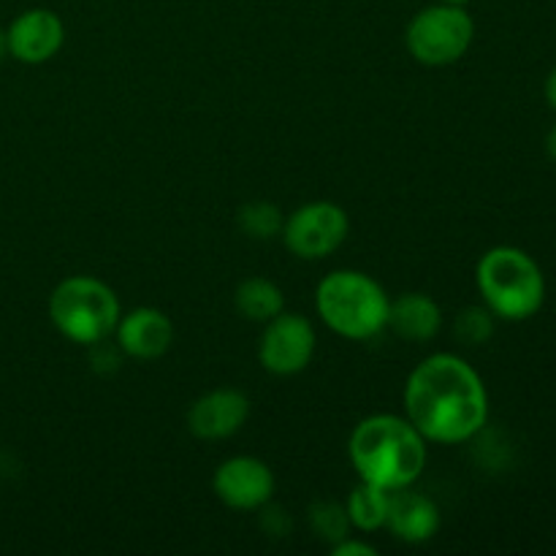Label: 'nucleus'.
I'll list each match as a JSON object with an SVG mask.
<instances>
[{
  "mask_svg": "<svg viewBox=\"0 0 556 556\" xmlns=\"http://www.w3.org/2000/svg\"><path fill=\"white\" fill-rule=\"evenodd\" d=\"M277 478L264 459L255 456H231L220 462L212 476V492L231 510H261L271 503Z\"/></svg>",
  "mask_w": 556,
  "mask_h": 556,
  "instance_id": "9",
  "label": "nucleus"
},
{
  "mask_svg": "<svg viewBox=\"0 0 556 556\" xmlns=\"http://www.w3.org/2000/svg\"><path fill=\"white\" fill-rule=\"evenodd\" d=\"M237 223L242 228L244 237L258 239V242H269V239L280 237L282 233V217L280 206L271 204V201H248L244 206H239Z\"/></svg>",
  "mask_w": 556,
  "mask_h": 556,
  "instance_id": "18",
  "label": "nucleus"
},
{
  "mask_svg": "<svg viewBox=\"0 0 556 556\" xmlns=\"http://www.w3.org/2000/svg\"><path fill=\"white\" fill-rule=\"evenodd\" d=\"M318 351V334L313 320L299 313L275 315L264 324L258 342V362L275 378H293L304 372Z\"/></svg>",
  "mask_w": 556,
  "mask_h": 556,
  "instance_id": "8",
  "label": "nucleus"
},
{
  "mask_svg": "<svg viewBox=\"0 0 556 556\" xmlns=\"http://www.w3.org/2000/svg\"><path fill=\"white\" fill-rule=\"evenodd\" d=\"M400 340L429 342L443 329V309L429 293H400L389 304V326Z\"/></svg>",
  "mask_w": 556,
  "mask_h": 556,
  "instance_id": "14",
  "label": "nucleus"
},
{
  "mask_svg": "<svg viewBox=\"0 0 556 556\" xmlns=\"http://www.w3.org/2000/svg\"><path fill=\"white\" fill-rule=\"evenodd\" d=\"M123 307L112 286L90 275H71L49 296V320L74 345H96L114 334Z\"/></svg>",
  "mask_w": 556,
  "mask_h": 556,
  "instance_id": "5",
  "label": "nucleus"
},
{
  "mask_svg": "<svg viewBox=\"0 0 556 556\" xmlns=\"http://www.w3.org/2000/svg\"><path fill=\"white\" fill-rule=\"evenodd\" d=\"M546 152H548V157L556 163V125L548 130V136H546Z\"/></svg>",
  "mask_w": 556,
  "mask_h": 556,
  "instance_id": "24",
  "label": "nucleus"
},
{
  "mask_svg": "<svg viewBox=\"0 0 556 556\" xmlns=\"http://www.w3.org/2000/svg\"><path fill=\"white\" fill-rule=\"evenodd\" d=\"M389 503H391V492L375 486V483L358 481L345 500V510L353 530L358 532L383 530L386 519H389Z\"/></svg>",
  "mask_w": 556,
  "mask_h": 556,
  "instance_id": "16",
  "label": "nucleus"
},
{
  "mask_svg": "<svg viewBox=\"0 0 556 556\" xmlns=\"http://www.w3.org/2000/svg\"><path fill=\"white\" fill-rule=\"evenodd\" d=\"M440 521H443L440 519V508L432 497L413 492V486L391 492L386 527H389L396 541L410 543V546L429 543L440 532Z\"/></svg>",
  "mask_w": 556,
  "mask_h": 556,
  "instance_id": "13",
  "label": "nucleus"
},
{
  "mask_svg": "<svg viewBox=\"0 0 556 556\" xmlns=\"http://www.w3.org/2000/svg\"><path fill=\"white\" fill-rule=\"evenodd\" d=\"M546 101H548V106L556 112V68L548 74V79H546Z\"/></svg>",
  "mask_w": 556,
  "mask_h": 556,
  "instance_id": "23",
  "label": "nucleus"
},
{
  "mask_svg": "<svg viewBox=\"0 0 556 556\" xmlns=\"http://www.w3.org/2000/svg\"><path fill=\"white\" fill-rule=\"evenodd\" d=\"M391 296L372 275L358 269H334L315 288L318 318L342 340L364 342L389 326Z\"/></svg>",
  "mask_w": 556,
  "mask_h": 556,
  "instance_id": "3",
  "label": "nucleus"
},
{
  "mask_svg": "<svg viewBox=\"0 0 556 556\" xmlns=\"http://www.w3.org/2000/svg\"><path fill=\"white\" fill-rule=\"evenodd\" d=\"M233 304H237L239 315L244 320L266 324V320H271L286 309V296H282V288L277 282H271L269 277L255 275L239 282L237 293H233Z\"/></svg>",
  "mask_w": 556,
  "mask_h": 556,
  "instance_id": "15",
  "label": "nucleus"
},
{
  "mask_svg": "<svg viewBox=\"0 0 556 556\" xmlns=\"http://www.w3.org/2000/svg\"><path fill=\"white\" fill-rule=\"evenodd\" d=\"M405 416L429 443H470L489 421V391L465 358L432 353L407 375Z\"/></svg>",
  "mask_w": 556,
  "mask_h": 556,
  "instance_id": "1",
  "label": "nucleus"
},
{
  "mask_svg": "<svg viewBox=\"0 0 556 556\" xmlns=\"http://www.w3.org/2000/svg\"><path fill=\"white\" fill-rule=\"evenodd\" d=\"M348 456L358 481L396 492L413 486L424 476L429 462V440L407 421V416L375 413L353 427Z\"/></svg>",
  "mask_w": 556,
  "mask_h": 556,
  "instance_id": "2",
  "label": "nucleus"
},
{
  "mask_svg": "<svg viewBox=\"0 0 556 556\" xmlns=\"http://www.w3.org/2000/svg\"><path fill=\"white\" fill-rule=\"evenodd\" d=\"M123 358H125V353L119 351L117 342L112 345L109 340H101V342H96V345H90V362H92V367H96V372H101V375L114 372Z\"/></svg>",
  "mask_w": 556,
  "mask_h": 556,
  "instance_id": "20",
  "label": "nucleus"
},
{
  "mask_svg": "<svg viewBox=\"0 0 556 556\" xmlns=\"http://www.w3.org/2000/svg\"><path fill=\"white\" fill-rule=\"evenodd\" d=\"M334 556H378V548L369 546L367 541H358V538L348 535L345 541H340L337 546H331Z\"/></svg>",
  "mask_w": 556,
  "mask_h": 556,
  "instance_id": "22",
  "label": "nucleus"
},
{
  "mask_svg": "<svg viewBox=\"0 0 556 556\" xmlns=\"http://www.w3.org/2000/svg\"><path fill=\"white\" fill-rule=\"evenodd\" d=\"M351 217L334 201H309L282 223V242L296 258L324 261L345 244Z\"/></svg>",
  "mask_w": 556,
  "mask_h": 556,
  "instance_id": "7",
  "label": "nucleus"
},
{
  "mask_svg": "<svg viewBox=\"0 0 556 556\" xmlns=\"http://www.w3.org/2000/svg\"><path fill=\"white\" fill-rule=\"evenodd\" d=\"M114 342L125 353V358L157 362L174 345V324L163 309L136 307L119 315L117 326H114Z\"/></svg>",
  "mask_w": 556,
  "mask_h": 556,
  "instance_id": "12",
  "label": "nucleus"
},
{
  "mask_svg": "<svg viewBox=\"0 0 556 556\" xmlns=\"http://www.w3.org/2000/svg\"><path fill=\"white\" fill-rule=\"evenodd\" d=\"M307 525L313 530V535L318 541L329 543V546H337L340 541H345L353 530L345 505L334 503V500H318V503L309 505Z\"/></svg>",
  "mask_w": 556,
  "mask_h": 556,
  "instance_id": "17",
  "label": "nucleus"
},
{
  "mask_svg": "<svg viewBox=\"0 0 556 556\" xmlns=\"http://www.w3.org/2000/svg\"><path fill=\"white\" fill-rule=\"evenodd\" d=\"M483 304L503 320H527L546 302V277L530 253L514 244L486 250L476 266Z\"/></svg>",
  "mask_w": 556,
  "mask_h": 556,
  "instance_id": "4",
  "label": "nucleus"
},
{
  "mask_svg": "<svg viewBox=\"0 0 556 556\" xmlns=\"http://www.w3.org/2000/svg\"><path fill=\"white\" fill-rule=\"evenodd\" d=\"M494 334V313L481 304V307L459 309L454 320V337L467 348L486 345Z\"/></svg>",
  "mask_w": 556,
  "mask_h": 556,
  "instance_id": "19",
  "label": "nucleus"
},
{
  "mask_svg": "<svg viewBox=\"0 0 556 556\" xmlns=\"http://www.w3.org/2000/svg\"><path fill=\"white\" fill-rule=\"evenodd\" d=\"M440 3H448V5H467L470 0H440Z\"/></svg>",
  "mask_w": 556,
  "mask_h": 556,
  "instance_id": "26",
  "label": "nucleus"
},
{
  "mask_svg": "<svg viewBox=\"0 0 556 556\" xmlns=\"http://www.w3.org/2000/svg\"><path fill=\"white\" fill-rule=\"evenodd\" d=\"M9 58V38H5V27H0V63Z\"/></svg>",
  "mask_w": 556,
  "mask_h": 556,
  "instance_id": "25",
  "label": "nucleus"
},
{
  "mask_svg": "<svg viewBox=\"0 0 556 556\" xmlns=\"http://www.w3.org/2000/svg\"><path fill=\"white\" fill-rule=\"evenodd\" d=\"M250 418V400L239 389H212L201 394L199 400L190 405L188 410V432L193 438L206 440V443H217V440H228Z\"/></svg>",
  "mask_w": 556,
  "mask_h": 556,
  "instance_id": "11",
  "label": "nucleus"
},
{
  "mask_svg": "<svg viewBox=\"0 0 556 556\" xmlns=\"http://www.w3.org/2000/svg\"><path fill=\"white\" fill-rule=\"evenodd\" d=\"M261 530L269 538H286L291 532V519H288L286 508L266 503L261 508Z\"/></svg>",
  "mask_w": 556,
  "mask_h": 556,
  "instance_id": "21",
  "label": "nucleus"
},
{
  "mask_svg": "<svg viewBox=\"0 0 556 556\" xmlns=\"http://www.w3.org/2000/svg\"><path fill=\"white\" fill-rule=\"evenodd\" d=\"M5 38H9V58L25 65H43L63 49L65 25L54 11L27 9L11 20Z\"/></svg>",
  "mask_w": 556,
  "mask_h": 556,
  "instance_id": "10",
  "label": "nucleus"
},
{
  "mask_svg": "<svg viewBox=\"0 0 556 556\" xmlns=\"http://www.w3.org/2000/svg\"><path fill=\"white\" fill-rule=\"evenodd\" d=\"M476 38V22L465 5H427L405 30L407 52L427 68H445L467 54Z\"/></svg>",
  "mask_w": 556,
  "mask_h": 556,
  "instance_id": "6",
  "label": "nucleus"
}]
</instances>
